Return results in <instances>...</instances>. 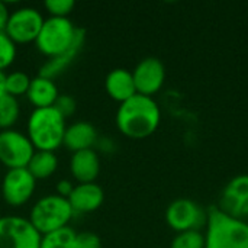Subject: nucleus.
Instances as JSON below:
<instances>
[{
	"mask_svg": "<svg viewBox=\"0 0 248 248\" xmlns=\"http://www.w3.org/2000/svg\"><path fill=\"white\" fill-rule=\"evenodd\" d=\"M115 122L122 135L131 140H144L160 126L161 110L154 97L137 93L119 105Z\"/></svg>",
	"mask_w": 248,
	"mask_h": 248,
	"instance_id": "1",
	"label": "nucleus"
},
{
	"mask_svg": "<svg viewBox=\"0 0 248 248\" xmlns=\"http://www.w3.org/2000/svg\"><path fill=\"white\" fill-rule=\"evenodd\" d=\"M65 118L54 108L33 109L28 118L26 137L35 151L55 153L64 141Z\"/></svg>",
	"mask_w": 248,
	"mask_h": 248,
	"instance_id": "2",
	"label": "nucleus"
},
{
	"mask_svg": "<svg viewBox=\"0 0 248 248\" xmlns=\"http://www.w3.org/2000/svg\"><path fill=\"white\" fill-rule=\"evenodd\" d=\"M205 248H248V222L224 214L218 206L208 209Z\"/></svg>",
	"mask_w": 248,
	"mask_h": 248,
	"instance_id": "3",
	"label": "nucleus"
},
{
	"mask_svg": "<svg viewBox=\"0 0 248 248\" xmlns=\"http://www.w3.org/2000/svg\"><path fill=\"white\" fill-rule=\"evenodd\" d=\"M73 217L74 211L68 199L58 195H48L35 202L28 219L41 235H45L68 227Z\"/></svg>",
	"mask_w": 248,
	"mask_h": 248,
	"instance_id": "4",
	"label": "nucleus"
},
{
	"mask_svg": "<svg viewBox=\"0 0 248 248\" xmlns=\"http://www.w3.org/2000/svg\"><path fill=\"white\" fill-rule=\"evenodd\" d=\"M77 29L68 17H46L35 41L36 49L48 60L67 51L74 39Z\"/></svg>",
	"mask_w": 248,
	"mask_h": 248,
	"instance_id": "5",
	"label": "nucleus"
},
{
	"mask_svg": "<svg viewBox=\"0 0 248 248\" xmlns=\"http://www.w3.org/2000/svg\"><path fill=\"white\" fill-rule=\"evenodd\" d=\"M206 221L208 211L187 198L173 201L166 209V222L177 234L186 231H201L206 227Z\"/></svg>",
	"mask_w": 248,
	"mask_h": 248,
	"instance_id": "6",
	"label": "nucleus"
},
{
	"mask_svg": "<svg viewBox=\"0 0 248 248\" xmlns=\"http://www.w3.org/2000/svg\"><path fill=\"white\" fill-rule=\"evenodd\" d=\"M42 235L28 218L0 217V248H39Z\"/></svg>",
	"mask_w": 248,
	"mask_h": 248,
	"instance_id": "7",
	"label": "nucleus"
},
{
	"mask_svg": "<svg viewBox=\"0 0 248 248\" xmlns=\"http://www.w3.org/2000/svg\"><path fill=\"white\" fill-rule=\"evenodd\" d=\"M35 153L26 134L16 129L0 131V163L12 169H26Z\"/></svg>",
	"mask_w": 248,
	"mask_h": 248,
	"instance_id": "8",
	"label": "nucleus"
},
{
	"mask_svg": "<svg viewBox=\"0 0 248 248\" xmlns=\"http://www.w3.org/2000/svg\"><path fill=\"white\" fill-rule=\"evenodd\" d=\"M45 17L35 7H20L10 13L9 22L6 25L4 33L17 45V44H31L35 42L39 31L42 28Z\"/></svg>",
	"mask_w": 248,
	"mask_h": 248,
	"instance_id": "9",
	"label": "nucleus"
},
{
	"mask_svg": "<svg viewBox=\"0 0 248 248\" xmlns=\"http://www.w3.org/2000/svg\"><path fill=\"white\" fill-rule=\"evenodd\" d=\"M36 189L35 177L28 171V169H12L7 170L1 180V198L9 206H23L26 205Z\"/></svg>",
	"mask_w": 248,
	"mask_h": 248,
	"instance_id": "10",
	"label": "nucleus"
},
{
	"mask_svg": "<svg viewBox=\"0 0 248 248\" xmlns=\"http://www.w3.org/2000/svg\"><path fill=\"white\" fill-rule=\"evenodd\" d=\"M135 89L138 94L153 97L157 94L166 81V67L155 57L142 58L132 71Z\"/></svg>",
	"mask_w": 248,
	"mask_h": 248,
	"instance_id": "11",
	"label": "nucleus"
},
{
	"mask_svg": "<svg viewBox=\"0 0 248 248\" xmlns=\"http://www.w3.org/2000/svg\"><path fill=\"white\" fill-rule=\"evenodd\" d=\"M218 208L237 219L248 218V174L232 177L222 189Z\"/></svg>",
	"mask_w": 248,
	"mask_h": 248,
	"instance_id": "12",
	"label": "nucleus"
},
{
	"mask_svg": "<svg viewBox=\"0 0 248 248\" xmlns=\"http://www.w3.org/2000/svg\"><path fill=\"white\" fill-rule=\"evenodd\" d=\"M105 201V192L97 183L76 185L68 202L74 214H92L97 211Z\"/></svg>",
	"mask_w": 248,
	"mask_h": 248,
	"instance_id": "13",
	"label": "nucleus"
},
{
	"mask_svg": "<svg viewBox=\"0 0 248 248\" xmlns=\"http://www.w3.org/2000/svg\"><path fill=\"white\" fill-rule=\"evenodd\" d=\"M71 176L81 183H94L100 173V158L94 148L73 153L70 158Z\"/></svg>",
	"mask_w": 248,
	"mask_h": 248,
	"instance_id": "14",
	"label": "nucleus"
},
{
	"mask_svg": "<svg viewBox=\"0 0 248 248\" xmlns=\"http://www.w3.org/2000/svg\"><path fill=\"white\" fill-rule=\"evenodd\" d=\"M84 41H86V31L78 28L73 45L67 51H64L62 54H60V55H57L54 58L46 60L44 62V65L41 67V70H39V76L48 77V78L54 80L55 77L62 74L67 70V67L76 60V57L80 54V51L83 49Z\"/></svg>",
	"mask_w": 248,
	"mask_h": 248,
	"instance_id": "15",
	"label": "nucleus"
},
{
	"mask_svg": "<svg viewBox=\"0 0 248 248\" xmlns=\"http://www.w3.org/2000/svg\"><path fill=\"white\" fill-rule=\"evenodd\" d=\"M99 140L96 128L86 121H78L65 128L62 145L71 153L90 150L96 145Z\"/></svg>",
	"mask_w": 248,
	"mask_h": 248,
	"instance_id": "16",
	"label": "nucleus"
},
{
	"mask_svg": "<svg viewBox=\"0 0 248 248\" xmlns=\"http://www.w3.org/2000/svg\"><path fill=\"white\" fill-rule=\"evenodd\" d=\"M105 90L109 94L110 99L115 102L124 103L132 96L137 94L132 71H128L126 68H115L110 73H108L105 78Z\"/></svg>",
	"mask_w": 248,
	"mask_h": 248,
	"instance_id": "17",
	"label": "nucleus"
},
{
	"mask_svg": "<svg viewBox=\"0 0 248 248\" xmlns=\"http://www.w3.org/2000/svg\"><path fill=\"white\" fill-rule=\"evenodd\" d=\"M58 96H60L58 87L52 78L42 77L39 74L31 78L26 99L33 106V109H44V108L54 106Z\"/></svg>",
	"mask_w": 248,
	"mask_h": 248,
	"instance_id": "18",
	"label": "nucleus"
},
{
	"mask_svg": "<svg viewBox=\"0 0 248 248\" xmlns=\"http://www.w3.org/2000/svg\"><path fill=\"white\" fill-rule=\"evenodd\" d=\"M26 169L35 177V180L49 179L58 170V157L55 153L35 151Z\"/></svg>",
	"mask_w": 248,
	"mask_h": 248,
	"instance_id": "19",
	"label": "nucleus"
},
{
	"mask_svg": "<svg viewBox=\"0 0 248 248\" xmlns=\"http://www.w3.org/2000/svg\"><path fill=\"white\" fill-rule=\"evenodd\" d=\"M20 116V105L16 97L4 94L0 97V131L13 129Z\"/></svg>",
	"mask_w": 248,
	"mask_h": 248,
	"instance_id": "20",
	"label": "nucleus"
},
{
	"mask_svg": "<svg viewBox=\"0 0 248 248\" xmlns=\"http://www.w3.org/2000/svg\"><path fill=\"white\" fill-rule=\"evenodd\" d=\"M76 231L70 227L42 235L39 248H76Z\"/></svg>",
	"mask_w": 248,
	"mask_h": 248,
	"instance_id": "21",
	"label": "nucleus"
},
{
	"mask_svg": "<svg viewBox=\"0 0 248 248\" xmlns=\"http://www.w3.org/2000/svg\"><path fill=\"white\" fill-rule=\"evenodd\" d=\"M31 84V77L23 71H12L6 74V94L19 97L26 96Z\"/></svg>",
	"mask_w": 248,
	"mask_h": 248,
	"instance_id": "22",
	"label": "nucleus"
},
{
	"mask_svg": "<svg viewBox=\"0 0 248 248\" xmlns=\"http://www.w3.org/2000/svg\"><path fill=\"white\" fill-rule=\"evenodd\" d=\"M170 248H205V234L202 231L179 232L173 238Z\"/></svg>",
	"mask_w": 248,
	"mask_h": 248,
	"instance_id": "23",
	"label": "nucleus"
},
{
	"mask_svg": "<svg viewBox=\"0 0 248 248\" xmlns=\"http://www.w3.org/2000/svg\"><path fill=\"white\" fill-rule=\"evenodd\" d=\"M16 52V44L4 32H0V71L4 73L15 62Z\"/></svg>",
	"mask_w": 248,
	"mask_h": 248,
	"instance_id": "24",
	"label": "nucleus"
},
{
	"mask_svg": "<svg viewBox=\"0 0 248 248\" xmlns=\"http://www.w3.org/2000/svg\"><path fill=\"white\" fill-rule=\"evenodd\" d=\"M44 6L52 17H68L76 3L74 0H46Z\"/></svg>",
	"mask_w": 248,
	"mask_h": 248,
	"instance_id": "25",
	"label": "nucleus"
},
{
	"mask_svg": "<svg viewBox=\"0 0 248 248\" xmlns=\"http://www.w3.org/2000/svg\"><path fill=\"white\" fill-rule=\"evenodd\" d=\"M76 248H102V240L94 232H77L76 234Z\"/></svg>",
	"mask_w": 248,
	"mask_h": 248,
	"instance_id": "26",
	"label": "nucleus"
},
{
	"mask_svg": "<svg viewBox=\"0 0 248 248\" xmlns=\"http://www.w3.org/2000/svg\"><path fill=\"white\" fill-rule=\"evenodd\" d=\"M54 108L67 119L68 116H71L74 112H76V108H77V103L76 100L71 97V96H67V94H60Z\"/></svg>",
	"mask_w": 248,
	"mask_h": 248,
	"instance_id": "27",
	"label": "nucleus"
},
{
	"mask_svg": "<svg viewBox=\"0 0 248 248\" xmlns=\"http://www.w3.org/2000/svg\"><path fill=\"white\" fill-rule=\"evenodd\" d=\"M73 189H74V185H73L70 180L62 179V180L57 182V186H55V192H57V193H55V195L68 199L70 195H71V192H73Z\"/></svg>",
	"mask_w": 248,
	"mask_h": 248,
	"instance_id": "28",
	"label": "nucleus"
},
{
	"mask_svg": "<svg viewBox=\"0 0 248 248\" xmlns=\"http://www.w3.org/2000/svg\"><path fill=\"white\" fill-rule=\"evenodd\" d=\"M9 17H10V12L6 6V3L0 1V32H4Z\"/></svg>",
	"mask_w": 248,
	"mask_h": 248,
	"instance_id": "29",
	"label": "nucleus"
},
{
	"mask_svg": "<svg viewBox=\"0 0 248 248\" xmlns=\"http://www.w3.org/2000/svg\"><path fill=\"white\" fill-rule=\"evenodd\" d=\"M96 145L103 151V153H110L113 150V142L110 138H99Z\"/></svg>",
	"mask_w": 248,
	"mask_h": 248,
	"instance_id": "30",
	"label": "nucleus"
},
{
	"mask_svg": "<svg viewBox=\"0 0 248 248\" xmlns=\"http://www.w3.org/2000/svg\"><path fill=\"white\" fill-rule=\"evenodd\" d=\"M6 94V74L0 71V97Z\"/></svg>",
	"mask_w": 248,
	"mask_h": 248,
	"instance_id": "31",
	"label": "nucleus"
}]
</instances>
